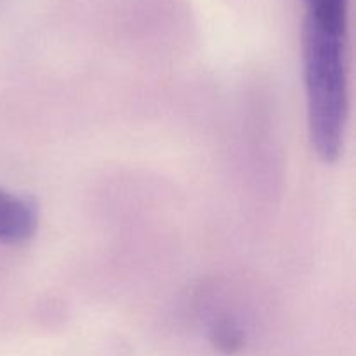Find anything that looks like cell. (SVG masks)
Wrapping results in <instances>:
<instances>
[{
	"mask_svg": "<svg viewBox=\"0 0 356 356\" xmlns=\"http://www.w3.org/2000/svg\"><path fill=\"white\" fill-rule=\"evenodd\" d=\"M209 339L216 350L225 355H235L245 346V332L242 325L229 315H221L212 322Z\"/></svg>",
	"mask_w": 356,
	"mask_h": 356,
	"instance_id": "277c9868",
	"label": "cell"
},
{
	"mask_svg": "<svg viewBox=\"0 0 356 356\" xmlns=\"http://www.w3.org/2000/svg\"><path fill=\"white\" fill-rule=\"evenodd\" d=\"M305 30L346 37L348 0H305Z\"/></svg>",
	"mask_w": 356,
	"mask_h": 356,
	"instance_id": "3957f363",
	"label": "cell"
},
{
	"mask_svg": "<svg viewBox=\"0 0 356 356\" xmlns=\"http://www.w3.org/2000/svg\"><path fill=\"white\" fill-rule=\"evenodd\" d=\"M305 79L313 148L320 159H339L348 117L346 37L305 30Z\"/></svg>",
	"mask_w": 356,
	"mask_h": 356,
	"instance_id": "6da1fadb",
	"label": "cell"
},
{
	"mask_svg": "<svg viewBox=\"0 0 356 356\" xmlns=\"http://www.w3.org/2000/svg\"><path fill=\"white\" fill-rule=\"evenodd\" d=\"M38 209L31 198L0 190V243L17 245L37 233Z\"/></svg>",
	"mask_w": 356,
	"mask_h": 356,
	"instance_id": "7a4b0ae2",
	"label": "cell"
}]
</instances>
